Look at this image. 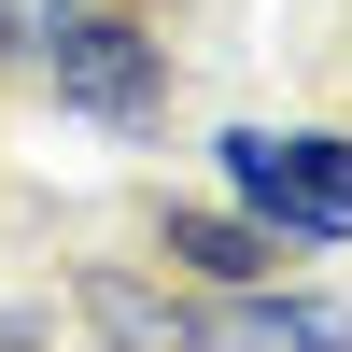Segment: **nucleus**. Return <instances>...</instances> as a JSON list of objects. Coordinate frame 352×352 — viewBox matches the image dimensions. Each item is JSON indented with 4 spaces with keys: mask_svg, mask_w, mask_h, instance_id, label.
Wrapping results in <instances>:
<instances>
[{
    "mask_svg": "<svg viewBox=\"0 0 352 352\" xmlns=\"http://www.w3.org/2000/svg\"><path fill=\"white\" fill-rule=\"evenodd\" d=\"M43 71H56V99H71V113L141 127L155 85H169V56H155V28H141V14H71V28L43 43Z\"/></svg>",
    "mask_w": 352,
    "mask_h": 352,
    "instance_id": "1",
    "label": "nucleus"
},
{
    "mask_svg": "<svg viewBox=\"0 0 352 352\" xmlns=\"http://www.w3.org/2000/svg\"><path fill=\"white\" fill-rule=\"evenodd\" d=\"M226 184H240V212L268 226L282 254H324V240H338V212H324V184L296 169V141H282V127H226Z\"/></svg>",
    "mask_w": 352,
    "mask_h": 352,
    "instance_id": "2",
    "label": "nucleus"
},
{
    "mask_svg": "<svg viewBox=\"0 0 352 352\" xmlns=\"http://www.w3.org/2000/svg\"><path fill=\"white\" fill-rule=\"evenodd\" d=\"M169 268H197V282H268L282 240H268L254 212H169Z\"/></svg>",
    "mask_w": 352,
    "mask_h": 352,
    "instance_id": "3",
    "label": "nucleus"
},
{
    "mask_svg": "<svg viewBox=\"0 0 352 352\" xmlns=\"http://www.w3.org/2000/svg\"><path fill=\"white\" fill-rule=\"evenodd\" d=\"M184 338H352V324L310 310V296H240V310H197Z\"/></svg>",
    "mask_w": 352,
    "mask_h": 352,
    "instance_id": "4",
    "label": "nucleus"
},
{
    "mask_svg": "<svg viewBox=\"0 0 352 352\" xmlns=\"http://www.w3.org/2000/svg\"><path fill=\"white\" fill-rule=\"evenodd\" d=\"M282 141H296V169H310V184H324V212L352 226V141H324V127H282Z\"/></svg>",
    "mask_w": 352,
    "mask_h": 352,
    "instance_id": "5",
    "label": "nucleus"
},
{
    "mask_svg": "<svg viewBox=\"0 0 352 352\" xmlns=\"http://www.w3.org/2000/svg\"><path fill=\"white\" fill-rule=\"evenodd\" d=\"M71 14H85V0H0V43H28V56H43Z\"/></svg>",
    "mask_w": 352,
    "mask_h": 352,
    "instance_id": "6",
    "label": "nucleus"
}]
</instances>
